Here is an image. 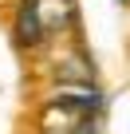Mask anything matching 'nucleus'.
Wrapping results in <instances>:
<instances>
[{
  "label": "nucleus",
  "mask_w": 130,
  "mask_h": 134,
  "mask_svg": "<svg viewBox=\"0 0 130 134\" xmlns=\"http://www.w3.org/2000/svg\"><path fill=\"white\" fill-rule=\"evenodd\" d=\"M95 59L87 51H63L59 63H55V83L59 87H67V91H87L95 87Z\"/></svg>",
  "instance_id": "1"
},
{
  "label": "nucleus",
  "mask_w": 130,
  "mask_h": 134,
  "mask_svg": "<svg viewBox=\"0 0 130 134\" xmlns=\"http://www.w3.org/2000/svg\"><path fill=\"white\" fill-rule=\"evenodd\" d=\"M32 4H36V16H39L47 40L59 36V32H71V24H75V0H32Z\"/></svg>",
  "instance_id": "3"
},
{
  "label": "nucleus",
  "mask_w": 130,
  "mask_h": 134,
  "mask_svg": "<svg viewBox=\"0 0 130 134\" xmlns=\"http://www.w3.org/2000/svg\"><path fill=\"white\" fill-rule=\"evenodd\" d=\"M12 40H16V47H24V51L47 43V32H43V24H39V16H36V4H32V0H20L16 20H12Z\"/></svg>",
  "instance_id": "2"
}]
</instances>
